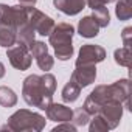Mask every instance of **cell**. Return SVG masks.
<instances>
[{"label":"cell","mask_w":132,"mask_h":132,"mask_svg":"<svg viewBox=\"0 0 132 132\" xmlns=\"http://www.w3.org/2000/svg\"><path fill=\"white\" fill-rule=\"evenodd\" d=\"M56 90V78L45 72L42 76L30 75L23 79L22 84V96L28 106L45 110L47 106L53 101V95Z\"/></svg>","instance_id":"6da1fadb"},{"label":"cell","mask_w":132,"mask_h":132,"mask_svg":"<svg viewBox=\"0 0 132 132\" xmlns=\"http://www.w3.org/2000/svg\"><path fill=\"white\" fill-rule=\"evenodd\" d=\"M107 101H118L123 104V107L130 109L129 107V79H120L109 86L103 84L95 87L90 92V95L86 98L82 107L90 115H95L100 112V107Z\"/></svg>","instance_id":"7a4b0ae2"},{"label":"cell","mask_w":132,"mask_h":132,"mask_svg":"<svg viewBox=\"0 0 132 132\" xmlns=\"http://www.w3.org/2000/svg\"><path fill=\"white\" fill-rule=\"evenodd\" d=\"M75 34V28L72 23L67 22H61L54 23L53 30L48 34V42L54 48V56L59 61H69L73 56V45L72 39Z\"/></svg>","instance_id":"3957f363"},{"label":"cell","mask_w":132,"mask_h":132,"mask_svg":"<svg viewBox=\"0 0 132 132\" xmlns=\"http://www.w3.org/2000/svg\"><path fill=\"white\" fill-rule=\"evenodd\" d=\"M45 118L40 113H36L28 109L16 110L2 127V130L11 132H39L45 127Z\"/></svg>","instance_id":"277c9868"},{"label":"cell","mask_w":132,"mask_h":132,"mask_svg":"<svg viewBox=\"0 0 132 132\" xmlns=\"http://www.w3.org/2000/svg\"><path fill=\"white\" fill-rule=\"evenodd\" d=\"M6 56L10 59V64L13 65L14 69L23 72V70H28L31 67V54H30V50H28V45L25 44H20V42H16L13 47H10L6 50Z\"/></svg>","instance_id":"5b68a950"},{"label":"cell","mask_w":132,"mask_h":132,"mask_svg":"<svg viewBox=\"0 0 132 132\" xmlns=\"http://www.w3.org/2000/svg\"><path fill=\"white\" fill-rule=\"evenodd\" d=\"M27 20L34 28L36 34H40V36H48L54 27V20L34 6H27Z\"/></svg>","instance_id":"8992f818"},{"label":"cell","mask_w":132,"mask_h":132,"mask_svg":"<svg viewBox=\"0 0 132 132\" xmlns=\"http://www.w3.org/2000/svg\"><path fill=\"white\" fill-rule=\"evenodd\" d=\"M106 59V50L101 45L95 44H86L79 48L78 57L75 64H98Z\"/></svg>","instance_id":"52a82bcc"},{"label":"cell","mask_w":132,"mask_h":132,"mask_svg":"<svg viewBox=\"0 0 132 132\" xmlns=\"http://www.w3.org/2000/svg\"><path fill=\"white\" fill-rule=\"evenodd\" d=\"M72 79L81 87H87L96 79V65L95 64H75Z\"/></svg>","instance_id":"ba28073f"},{"label":"cell","mask_w":132,"mask_h":132,"mask_svg":"<svg viewBox=\"0 0 132 132\" xmlns=\"http://www.w3.org/2000/svg\"><path fill=\"white\" fill-rule=\"evenodd\" d=\"M123 104L118 103V101H107L104 103L101 107H100V115L106 120V123L109 124L110 129H115L118 124H120V120L123 117Z\"/></svg>","instance_id":"9c48e42d"},{"label":"cell","mask_w":132,"mask_h":132,"mask_svg":"<svg viewBox=\"0 0 132 132\" xmlns=\"http://www.w3.org/2000/svg\"><path fill=\"white\" fill-rule=\"evenodd\" d=\"M47 118L54 121V123H64V121H72L73 110L67 107L65 104H57V103H50L45 109Z\"/></svg>","instance_id":"30bf717a"},{"label":"cell","mask_w":132,"mask_h":132,"mask_svg":"<svg viewBox=\"0 0 132 132\" xmlns=\"http://www.w3.org/2000/svg\"><path fill=\"white\" fill-rule=\"evenodd\" d=\"M53 5L65 16H76L86 8V0H53Z\"/></svg>","instance_id":"8fae6325"},{"label":"cell","mask_w":132,"mask_h":132,"mask_svg":"<svg viewBox=\"0 0 132 132\" xmlns=\"http://www.w3.org/2000/svg\"><path fill=\"white\" fill-rule=\"evenodd\" d=\"M78 33L86 37V39H92V37H96L100 34V25L95 22V19L92 16H86L79 20L78 23Z\"/></svg>","instance_id":"7c38bea8"},{"label":"cell","mask_w":132,"mask_h":132,"mask_svg":"<svg viewBox=\"0 0 132 132\" xmlns=\"http://www.w3.org/2000/svg\"><path fill=\"white\" fill-rule=\"evenodd\" d=\"M34 37H36V31H34V28L30 25L28 20L23 22V23H20V25L16 28V42H20V44L28 45V44H31V42L34 40Z\"/></svg>","instance_id":"4fadbf2b"},{"label":"cell","mask_w":132,"mask_h":132,"mask_svg":"<svg viewBox=\"0 0 132 132\" xmlns=\"http://www.w3.org/2000/svg\"><path fill=\"white\" fill-rule=\"evenodd\" d=\"M79 95H81V87H79L72 78H70V81L64 86V89H62V92H61L62 101H64V103H67V104L75 103V101L79 98Z\"/></svg>","instance_id":"5bb4252c"},{"label":"cell","mask_w":132,"mask_h":132,"mask_svg":"<svg viewBox=\"0 0 132 132\" xmlns=\"http://www.w3.org/2000/svg\"><path fill=\"white\" fill-rule=\"evenodd\" d=\"M16 44V28L0 23V47L10 48Z\"/></svg>","instance_id":"9a60e30c"},{"label":"cell","mask_w":132,"mask_h":132,"mask_svg":"<svg viewBox=\"0 0 132 132\" xmlns=\"http://www.w3.org/2000/svg\"><path fill=\"white\" fill-rule=\"evenodd\" d=\"M17 104V95L13 89L6 86H0V106L3 107H14Z\"/></svg>","instance_id":"2e32d148"},{"label":"cell","mask_w":132,"mask_h":132,"mask_svg":"<svg viewBox=\"0 0 132 132\" xmlns=\"http://www.w3.org/2000/svg\"><path fill=\"white\" fill-rule=\"evenodd\" d=\"M115 14L120 20H129L132 17V0H120V2H117Z\"/></svg>","instance_id":"e0dca14e"},{"label":"cell","mask_w":132,"mask_h":132,"mask_svg":"<svg viewBox=\"0 0 132 132\" xmlns=\"http://www.w3.org/2000/svg\"><path fill=\"white\" fill-rule=\"evenodd\" d=\"M113 57H115V62L121 67H126L129 69L130 67V48L129 47H121V48H117L113 51Z\"/></svg>","instance_id":"ac0fdd59"},{"label":"cell","mask_w":132,"mask_h":132,"mask_svg":"<svg viewBox=\"0 0 132 132\" xmlns=\"http://www.w3.org/2000/svg\"><path fill=\"white\" fill-rule=\"evenodd\" d=\"M92 17L95 19V22L100 25V28H104L110 23V14H109V10L106 6H98L93 10V14Z\"/></svg>","instance_id":"d6986e66"},{"label":"cell","mask_w":132,"mask_h":132,"mask_svg":"<svg viewBox=\"0 0 132 132\" xmlns=\"http://www.w3.org/2000/svg\"><path fill=\"white\" fill-rule=\"evenodd\" d=\"M89 130L90 132H107V130H110V127H109V124L106 123V120L100 113H95V115L90 117Z\"/></svg>","instance_id":"ffe728a7"},{"label":"cell","mask_w":132,"mask_h":132,"mask_svg":"<svg viewBox=\"0 0 132 132\" xmlns=\"http://www.w3.org/2000/svg\"><path fill=\"white\" fill-rule=\"evenodd\" d=\"M28 50H30V54L31 57H39L45 53H48V45L42 40H33L31 44H28Z\"/></svg>","instance_id":"44dd1931"},{"label":"cell","mask_w":132,"mask_h":132,"mask_svg":"<svg viewBox=\"0 0 132 132\" xmlns=\"http://www.w3.org/2000/svg\"><path fill=\"white\" fill-rule=\"evenodd\" d=\"M90 113L84 109V107H79V109H76V110H73V117H72V121H73V124L78 127V126H86L87 123H89V120H90Z\"/></svg>","instance_id":"7402d4cb"},{"label":"cell","mask_w":132,"mask_h":132,"mask_svg":"<svg viewBox=\"0 0 132 132\" xmlns=\"http://www.w3.org/2000/svg\"><path fill=\"white\" fill-rule=\"evenodd\" d=\"M36 62H37V67H39L40 70H44V72L51 70L53 65H54V59H53V56H50L48 53H45V54L36 57Z\"/></svg>","instance_id":"603a6c76"},{"label":"cell","mask_w":132,"mask_h":132,"mask_svg":"<svg viewBox=\"0 0 132 132\" xmlns=\"http://www.w3.org/2000/svg\"><path fill=\"white\" fill-rule=\"evenodd\" d=\"M121 39H123V45L130 48V44H132V27H126V28L123 30Z\"/></svg>","instance_id":"cb8c5ba5"},{"label":"cell","mask_w":132,"mask_h":132,"mask_svg":"<svg viewBox=\"0 0 132 132\" xmlns=\"http://www.w3.org/2000/svg\"><path fill=\"white\" fill-rule=\"evenodd\" d=\"M115 0H86V5L92 10L98 8V6H107L109 3H113Z\"/></svg>","instance_id":"d4e9b609"},{"label":"cell","mask_w":132,"mask_h":132,"mask_svg":"<svg viewBox=\"0 0 132 132\" xmlns=\"http://www.w3.org/2000/svg\"><path fill=\"white\" fill-rule=\"evenodd\" d=\"M61 130H69V132H75L76 130V126L72 124L70 121H64L61 124H57L56 127H53V132H61Z\"/></svg>","instance_id":"484cf974"},{"label":"cell","mask_w":132,"mask_h":132,"mask_svg":"<svg viewBox=\"0 0 132 132\" xmlns=\"http://www.w3.org/2000/svg\"><path fill=\"white\" fill-rule=\"evenodd\" d=\"M19 3L23 6H34L37 3V0H19Z\"/></svg>","instance_id":"4316f807"},{"label":"cell","mask_w":132,"mask_h":132,"mask_svg":"<svg viewBox=\"0 0 132 132\" xmlns=\"http://www.w3.org/2000/svg\"><path fill=\"white\" fill-rule=\"evenodd\" d=\"M5 72H6V70H5V65H3L2 62H0V79H2V78L5 76Z\"/></svg>","instance_id":"83f0119b"}]
</instances>
